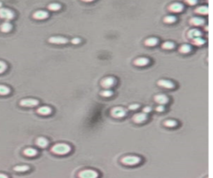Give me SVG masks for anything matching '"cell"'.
Listing matches in <instances>:
<instances>
[{
    "label": "cell",
    "mask_w": 213,
    "mask_h": 178,
    "mask_svg": "<svg viewBox=\"0 0 213 178\" xmlns=\"http://www.w3.org/2000/svg\"><path fill=\"white\" fill-rule=\"evenodd\" d=\"M72 150L71 146L67 144V143H57L52 147L51 151L52 153L59 156H64L69 154Z\"/></svg>",
    "instance_id": "obj_1"
},
{
    "label": "cell",
    "mask_w": 213,
    "mask_h": 178,
    "mask_svg": "<svg viewBox=\"0 0 213 178\" xmlns=\"http://www.w3.org/2000/svg\"><path fill=\"white\" fill-rule=\"evenodd\" d=\"M121 162L126 166H136L141 162V157L137 156H126L121 159Z\"/></svg>",
    "instance_id": "obj_2"
},
{
    "label": "cell",
    "mask_w": 213,
    "mask_h": 178,
    "mask_svg": "<svg viewBox=\"0 0 213 178\" xmlns=\"http://www.w3.org/2000/svg\"><path fill=\"white\" fill-rule=\"evenodd\" d=\"M15 16L14 12L9 8H0V19H5L6 21H9L12 20Z\"/></svg>",
    "instance_id": "obj_3"
},
{
    "label": "cell",
    "mask_w": 213,
    "mask_h": 178,
    "mask_svg": "<svg viewBox=\"0 0 213 178\" xmlns=\"http://www.w3.org/2000/svg\"><path fill=\"white\" fill-rule=\"evenodd\" d=\"M111 116L114 118H123L127 115V110L123 107H115L111 110Z\"/></svg>",
    "instance_id": "obj_4"
},
{
    "label": "cell",
    "mask_w": 213,
    "mask_h": 178,
    "mask_svg": "<svg viewBox=\"0 0 213 178\" xmlns=\"http://www.w3.org/2000/svg\"><path fill=\"white\" fill-rule=\"evenodd\" d=\"M99 174L98 172L93 169H86V170L81 171L78 173L79 178H98Z\"/></svg>",
    "instance_id": "obj_5"
},
{
    "label": "cell",
    "mask_w": 213,
    "mask_h": 178,
    "mask_svg": "<svg viewBox=\"0 0 213 178\" xmlns=\"http://www.w3.org/2000/svg\"><path fill=\"white\" fill-rule=\"evenodd\" d=\"M117 83V80L114 77H106L101 81V86L105 89H110L114 87Z\"/></svg>",
    "instance_id": "obj_6"
},
{
    "label": "cell",
    "mask_w": 213,
    "mask_h": 178,
    "mask_svg": "<svg viewBox=\"0 0 213 178\" xmlns=\"http://www.w3.org/2000/svg\"><path fill=\"white\" fill-rule=\"evenodd\" d=\"M69 39L65 37L62 36H53L48 39V43L52 44H57V45H62V44H67L69 43Z\"/></svg>",
    "instance_id": "obj_7"
},
{
    "label": "cell",
    "mask_w": 213,
    "mask_h": 178,
    "mask_svg": "<svg viewBox=\"0 0 213 178\" xmlns=\"http://www.w3.org/2000/svg\"><path fill=\"white\" fill-rule=\"evenodd\" d=\"M167 8H168V11L172 14H179L184 10V5L182 3L175 2V3H171Z\"/></svg>",
    "instance_id": "obj_8"
},
{
    "label": "cell",
    "mask_w": 213,
    "mask_h": 178,
    "mask_svg": "<svg viewBox=\"0 0 213 178\" xmlns=\"http://www.w3.org/2000/svg\"><path fill=\"white\" fill-rule=\"evenodd\" d=\"M20 106L25 107H33L39 104V101L37 99L34 98H25L23 99L19 102Z\"/></svg>",
    "instance_id": "obj_9"
},
{
    "label": "cell",
    "mask_w": 213,
    "mask_h": 178,
    "mask_svg": "<svg viewBox=\"0 0 213 178\" xmlns=\"http://www.w3.org/2000/svg\"><path fill=\"white\" fill-rule=\"evenodd\" d=\"M147 120H148V114H146L144 112H138L132 117V121L135 123L137 124L143 123Z\"/></svg>",
    "instance_id": "obj_10"
},
{
    "label": "cell",
    "mask_w": 213,
    "mask_h": 178,
    "mask_svg": "<svg viewBox=\"0 0 213 178\" xmlns=\"http://www.w3.org/2000/svg\"><path fill=\"white\" fill-rule=\"evenodd\" d=\"M157 85L161 88H167V89H173L175 88V83L171 81V80L167 79H161L157 82Z\"/></svg>",
    "instance_id": "obj_11"
},
{
    "label": "cell",
    "mask_w": 213,
    "mask_h": 178,
    "mask_svg": "<svg viewBox=\"0 0 213 178\" xmlns=\"http://www.w3.org/2000/svg\"><path fill=\"white\" fill-rule=\"evenodd\" d=\"M49 16L48 12L45 11V10H38L33 13V18L36 20H44L48 19Z\"/></svg>",
    "instance_id": "obj_12"
},
{
    "label": "cell",
    "mask_w": 213,
    "mask_h": 178,
    "mask_svg": "<svg viewBox=\"0 0 213 178\" xmlns=\"http://www.w3.org/2000/svg\"><path fill=\"white\" fill-rule=\"evenodd\" d=\"M154 101L159 105H165L169 102V97L166 94H157L154 97Z\"/></svg>",
    "instance_id": "obj_13"
},
{
    "label": "cell",
    "mask_w": 213,
    "mask_h": 178,
    "mask_svg": "<svg viewBox=\"0 0 213 178\" xmlns=\"http://www.w3.org/2000/svg\"><path fill=\"white\" fill-rule=\"evenodd\" d=\"M205 19L201 17H192L191 19L189 20V23L195 27H201L202 25L205 24Z\"/></svg>",
    "instance_id": "obj_14"
},
{
    "label": "cell",
    "mask_w": 213,
    "mask_h": 178,
    "mask_svg": "<svg viewBox=\"0 0 213 178\" xmlns=\"http://www.w3.org/2000/svg\"><path fill=\"white\" fill-rule=\"evenodd\" d=\"M150 63V59L145 57H140L133 61V64L137 67H145Z\"/></svg>",
    "instance_id": "obj_15"
},
{
    "label": "cell",
    "mask_w": 213,
    "mask_h": 178,
    "mask_svg": "<svg viewBox=\"0 0 213 178\" xmlns=\"http://www.w3.org/2000/svg\"><path fill=\"white\" fill-rule=\"evenodd\" d=\"M202 35V32L197 28H191L187 32V37L190 39H194L197 38H201Z\"/></svg>",
    "instance_id": "obj_16"
},
{
    "label": "cell",
    "mask_w": 213,
    "mask_h": 178,
    "mask_svg": "<svg viewBox=\"0 0 213 178\" xmlns=\"http://www.w3.org/2000/svg\"><path fill=\"white\" fill-rule=\"evenodd\" d=\"M52 108L48 106H43V107H38L37 109V112L42 116H48L52 113Z\"/></svg>",
    "instance_id": "obj_17"
},
{
    "label": "cell",
    "mask_w": 213,
    "mask_h": 178,
    "mask_svg": "<svg viewBox=\"0 0 213 178\" xmlns=\"http://www.w3.org/2000/svg\"><path fill=\"white\" fill-rule=\"evenodd\" d=\"M159 43V39L156 37H151L145 40L144 44L148 47H155L157 46Z\"/></svg>",
    "instance_id": "obj_18"
},
{
    "label": "cell",
    "mask_w": 213,
    "mask_h": 178,
    "mask_svg": "<svg viewBox=\"0 0 213 178\" xmlns=\"http://www.w3.org/2000/svg\"><path fill=\"white\" fill-rule=\"evenodd\" d=\"M48 140L45 138L44 137H38V139L36 140V144L38 147L41 148H45L48 146Z\"/></svg>",
    "instance_id": "obj_19"
},
{
    "label": "cell",
    "mask_w": 213,
    "mask_h": 178,
    "mask_svg": "<svg viewBox=\"0 0 213 178\" xmlns=\"http://www.w3.org/2000/svg\"><path fill=\"white\" fill-rule=\"evenodd\" d=\"M194 12L197 14H199V15H207L208 7L205 5L199 6V7H197V8H195Z\"/></svg>",
    "instance_id": "obj_20"
},
{
    "label": "cell",
    "mask_w": 213,
    "mask_h": 178,
    "mask_svg": "<svg viewBox=\"0 0 213 178\" xmlns=\"http://www.w3.org/2000/svg\"><path fill=\"white\" fill-rule=\"evenodd\" d=\"M12 27H13V26H12L11 23L7 21V22L3 23L0 25V30L3 33H8L12 30Z\"/></svg>",
    "instance_id": "obj_21"
},
{
    "label": "cell",
    "mask_w": 213,
    "mask_h": 178,
    "mask_svg": "<svg viewBox=\"0 0 213 178\" xmlns=\"http://www.w3.org/2000/svg\"><path fill=\"white\" fill-rule=\"evenodd\" d=\"M191 50H192V48H191V45H189V44H182L179 48V52L182 54H188L191 52Z\"/></svg>",
    "instance_id": "obj_22"
},
{
    "label": "cell",
    "mask_w": 213,
    "mask_h": 178,
    "mask_svg": "<svg viewBox=\"0 0 213 178\" xmlns=\"http://www.w3.org/2000/svg\"><path fill=\"white\" fill-rule=\"evenodd\" d=\"M178 21V18L175 15H167V16L164 17L163 22L167 24H172Z\"/></svg>",
    "instance_id": "obj_23"
},
{
    "label": "cell",
    "mask_w": 213,
    "mask_h": 178,
    "mask_svg": "<svg viewBox=\"0 0 213 178\" xmlns=\"http://www.w3.org/2000/svg\"><path fill=\"white\" fill-rule=\"evenodd\" d=\"M61 8H62V5L58 3H51L48 5V9L52 12L59 11Z\"/></svg>",
    "instance_id": "obj_24"
},
{
    "label": "cell",
    "mask_w": 213,
    "mask_h": 178,
    "mask_svg": "<svg viewBox=\"0 0 213 178\" xmlns=\"http://www.w3.org/2000/svg\"><path fill=\"white\" fill-rule=\"evenodd\" d=\"M23 154H24L25 156H30V157H32V156H37V154H38V151H37L36 149H34V148L28 147V148H26L24 151H23Z\"/></svg>",
    "instance_id": "obj_25"
},
{
    "label": "cell",
    "mask_w": 213,
    "mask_h": 178,
    "mask_svg": "<svg viewBox=\"0 0 213 178\" xmlns=\"http://www.w3.org/2000/svg\"><path fill=\"white\" fill-rule=\"evenodd\" d=\"M175 43L171 41H167L164 42L163 43L161 44V48L165 50H172L175 48Z\"/></svg>",
    "instance_id": "obj_26"
},
{
    "label": "cell",
    "mask_w": 213,
    "mask_h": 178,
    "mask_svg": "<svg viewBox=\"0 0 213 178\" xmlns=\"http://www.w3.org/2000/svg\"><path fill=\"white\" fill-rule=\"evenodd\" d=\"M30 169V167L27 166V165H22V166H17L14 168L15 172H24Z\"/></svg>",
    "instance_id": "obj_27"
},
{
    "label": "cell",
    "mask_w": 213,
    "mask_h": 178,
    "mask_svg": "<svg viewBox=\"0 0 213 178\" xmlns=\"http://www.w3.org/2000/svg\"><path fill=\"white\" fill-rule=\"evenodd\" d=\"M10 93V88L5 85H1L0 84V95L5 96Z\"/></svg>",
    "instance_id": "obj_28"
},
{
    "label": "cell",
    "mask_w": 213,
    "mask_h": 178,
    "mask_svg": "<svg viewBox=\"0 0 213 178\" xmlns=\"http://www.w3.org/2000/svg\"><path fill=\"white\" fill-rule=\"evenodd\" d=\"M178 125V122L176 120H172V119H170V120H167L164 122V126H167V127H176Z\"/></svg>",
    "instance_id": "obj_29"
},
{
    "label": "cell",
    "mask_w": 213,
    "mask_h": 178,
    "mask_svg": "<svg viewBox=\"0 0 213 178\" xmlns=\"http://www.w3.org/2000/svg\"><path fill=\"white\" fill-rule=\"evenodd\" d=\"M192 43L194 44L195 46H202V45H204L206 43V40L202 39V38H197V39H192Z\"/></svg>",
    "instance_id": "obj_30"
},
{
    "label": "cell",
    "mask_w": 213,
    "mask_h": 178,
    "mask_svg": "<svg viewBox=\"0 0 213 178\" xmlns=\"http://www.w3.org/2000/svg\"><path fill=\"white\" fill-rule=\"evenodd\" d=\"M113 94H114V93H113V91H112L111 89H105V90L102 91L101 93H100V95H101L102 97H112Z\"/></svg>",
    "instance_id": "obj_31"
},
{
    "label": "cell",
    "mask_w": 213,
    "mask_h": 178,
    "mask_svg": "<svg viewBox=\"0 0 213 178\" xmlns=\"http://www.w3.org/2000/svg\"><path fill=\"white\" fill-rule=\"evenodd\" d=\"M7 69V64L3 61H0V73H3Z\"/></svg>",
    "instance_id": "obj_32"
},
{
    "label": "cell",
    "mask_w": 213,
    "mask_h": 178,
    "mask_svg": "<svg viewBox=\"0 0 213 178\" xmlns=\"http://www.w3.org/2000/svg\"><path fill=\"white\" fill-rule=\"evenodd\" d=\"M185 2H186L188 5L194 6V5H196V4H197V3H198V0H185Z\"/></svg>",
    "instance_id": "obj_33"
},
{
    "label": "cell",
    "mask_w": 213,
    "mask_h": 178,
    "mask_svg": "<svg viewBox=\"0 0 213 178\" xmlns=\"http://www.w3.org/2000/svg\"><path fill=\"white\" fill-rule=\"evenodd\" d=\"M140 107V105L139 104H137V103H135V104H132L130 105L128 107V109L131 110V111H135V110H137L138 108Z\"/></svg>",
    "instance_id": "obj_34"
},
{
    "label": "cell",
    "mask_w": 213,
    "mask_h": 178,
    "mask_svg": "<svg viewBox=\"0 0 213 178\" xmlns=\"http://www.w3.org/2000/svg\"><path fill=\"white\" fill-rule=\"evenodd\" d=\"M81 42H82V39H80V38H73V39L71 40L72 43L75 44V45L81 43Z\"/></svg>",
    "instance_id": "obj_35"
},
{
    "label": "cell",
    "mask_w": 213,
    "mask_h": 178,
    "mask_svg": "<svg viewBox=\"0 0 213 178\" xmlns=\"http://www.w3.org/2000/svg\"><path fill=\"white\" fill-rule=\"evenodd\" d=\"M165 109H166V108H165V107H164L163 105H158V106L156 107V111L158 112H164Z\"/></svg>",
    "instance_id": "obj_36"
},
{
    "label": "cell",
    "mask_w": 213,
    "mask_h": 178,
    "mask_svg": "<svg viewBox=\"0 0 213 178\" xmlns=\"http://www.w3.org/2000/svg\"><path fill=\"white\" fill-rule=\"evenodd\" d=\"M152 112V107H143V109H142V112H144V113H146V114H148V113H149V112Z\"/></svg>",
    "instance_id": "obj_37"
},
{
    "label": "cell",
    "mask_w": 213,
    "mask_h": 178,
    "mask_svg": "<svg viewBox=\"0 0 213 178\" xmlns=\"http://www.w3.org/2000/svg\"><path fill=\"white\" fill-rule=\"evenodd\" d=\"M0 178H8V176L7 175H5V174L0 173Z\"/></svg>",
    "instance_id": "obj_38"
},
{
    "label": "cell",
    "mask_w": 213,
    "mask_h": 178,
    "mask_svg": "<svg viewBox=\"0 0 213 178\" xmlns=\"http://www.w3.org/2000/svg\"><path fill=\"white\" fill-rule=\"evenodd\" d=\"M81 1L84 2V3H92V2L95 1V0H81Z\"/></svg>",
    "instance_id": "obj_39"
},
{
    "label": "cell",
    "mask_w": 213,
    "mask_h": 178,
    "mask_svg": "<svg viewBox=\"0 0 213 178\" xmlns=\"http://www.w3.org/2000/svg\"><path fill=\"white\" fill-rule=\"evenodd\" d=\"M205 30H206V31H207V30H208V26H207V27H205Z\"/></svg>",
    "instance_id": "obj_40"
},
{
    "label": "cell",
    "mask_w": 213,
    "mask_h": 178,
    "mask_svg": "<svg viewBox=\"0 0 213 178\" xmlns=\"http://www.w3.org/2000/svg\"><path fill=\"white\" fill-rule=\"evenodd\" d=\"M0 8H2V3L0 2Z\"/></svg>",
    "instance_id": "obj_41"
}]
</instances>
